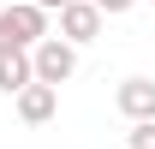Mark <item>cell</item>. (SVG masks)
I'll return each mask as SVG.
<instances>
[{
	"mask_svg": "<svg viewBox=\"0 0 155 149\" xmlns=\"http://www.w3.org/2000/svg\"><path fill=\"white\" fill-rule=\"evenodd\" d=\"M30 66H36V84L60 90V84L78 72V48H72V42H60V36H48L42 48H30Z\"/></svg>",
	"mask_w": 155,
	"mask_h": 149,
	"instance_id": "1",
	"label": "cell"
},
{
	"mask_svg": "<svg viewBox=\"0 0 155 149\" xmlns=\"http://www.w3.org/2000/svg\"><path fill=\"white\" fill-rule=\"evenodd\" d=\"M0 18H6V30H12V42H18L24 54L48 42V12H42V6H30V0H24V6H6Z\"/></svg>",
	"mask_w": 155,
	"mask_h": 149,
	"instance_id": "2",
	"label": "cell"
},
{
	"mask_svg": "<svg viewBox=\"0 0 155 149\" xmlns=\"http://www.w3.org/2000/svg\"><path fill=\"white\" fill-rule=\"evenodd\" d=\"M114 101H119V113H125L131 125H149L155 119V78H125L114 90Z\"/></svg>",
	"mask_w": 155,
	"mask_h": 149,
	"instance_id": "3",
	"label": "cell"
},
{
	"mask_svg": "<svg viewBox=\"0 0 155 149\" xmlns=\"http://www.w3.org/2000/svg\"><path fill=\"white\" fill-rule=\"evenodd\" d=\"M101 36V12L90 6V0H72L66 12H60V42H72V48H84V42Z\"/></svg>",
	"mask_w": 155,
	"mask_h": 149,
	"instance_id": "4",
	"label": "cell"
},
{
	"mask_svg": "<svg viewBox=\"0 0 155 149\" xmlns=\"http://www.w3.org/2000/svg\"><path fill=\"white\" fill-rule=\"evenodd\" d=\"M54 113H60V90H48V84H30L18 95V119L24 125H48Z\"/></svg>",
	"mask_w": 155,
	"mask_h": 149,
	"instance_id": "5",
	"label": "cell"
},
{
	"mask_svg": "<svg viewBox=\"0 0 155 149\" xmlns=\"http://www.w3.org/2000/svg\"><path fill=\"white\" fill-rule=\"evenodd\" d=\"M30 84H36V66H30V54H0V95H12V101H18Z\"/></svg>",
	"mask_w": 155,
	"mask_h": 149,
	"instance_id": "6",
	"label": "cell"
},
{
	"mask_svg": "<svg viewBox=\"0 0 155 149\" xmlns=\"http://www.w3.org/2000/svg\"><path fill=\"white\" fill-rule=\"evenodd\" d=\"M125 143H131V149H155V119H149V125H131Z\"/></svg>",
	"mask_w": 155,
	"mask_h": 149,
	"instance_id": "7",
	"label": "cell"
},
{
	"mask_svg": "<svg viewBox=\"0 0 155 149\" xmlns=\"http://www.w3.org/2000/svg\"><path fill=\"white\" fill-rule=\"evenodd\" d=\"M90 6H96V12H101V18H119V12H131V6H137V0H90Z\"/></svg>",
	"mask_w": 155,
	"mask_h": 149,
	"instance_id": "8",
	"label": "cell"
},
{
	"mask_svg": "<svg viewBox=\"0 0 155 149\" xmlns=\"http://www.w3.org/2000/svg\"><path fill=\"white\" fill-rule=\"evenodd\" d=\"M30 6H42V12H66L72 0H30Z\"/></svg>",
	"mask_w": 155,
	"mask_h": 149,
	"instance_id": "9",
	"label": "cell"
},
{
	"mask_svg": "<svg viewBox=\"0 0 155 149\" xmlns=\"http://www.w3.org/2000/svg\"><path fill=\"white\" fill-rule=\"evenodd\" d=\"M149 6H155V0H149Z\"/></svg>",
	"mask_w": 155,
	"mask_h": 149,
	"instance_id": "10",
	"label": "cell"
}]
</instances>
